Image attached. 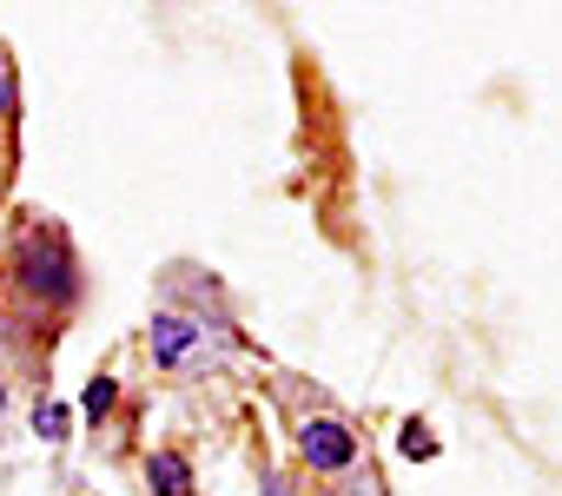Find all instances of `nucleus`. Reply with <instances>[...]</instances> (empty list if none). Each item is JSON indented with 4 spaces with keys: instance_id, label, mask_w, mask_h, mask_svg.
Masks as SVG:
<instances>
[{
    "instance_id": "nucleus-2",
    "label": "nucleus",
    "mask_w": 562,
    "mask_h": 496,
    "mask_svg": "<svg viewBox=\"0 0 562 496\" xmlns=\"http://www.w3.org/2000/svg\"><path fill=\"white\" fill-rule=\"evenodd\" d=\"M299 450H305L312 470H351V463H358V437H351V424H338V417H305V424H299Z\"/></svg>"
},
{
    "instance_id": "nucleus-1",
    "label": "nucleus",
    "mask_w": 562,
    "mask_h": 496,
    "mask_svg": "<svg viewBox=\"0 0 562 496\" xmlns=\"http://www.w3.org/2000/svg\"><path fill=\"white\" fill-rule=\"evenodd\" d=\"M21 279H27V292H54V298H74V259H67V238L54 232V225H41V232H27L21 238Z\"/></svg>"
},
{
    "instance_id": "nucleus-3",
    "label": "nucleus",
    "mask_w": 562,
    "mask_h": 496,
    "mask_svg": "<svg viewBox=\"0 0 562 496\" xmlns=\"http://www.w3.org/2000/svg\"><path fill=\"white\" fill-rule=\"evenodd\" d=\"M153 470H159V483H166V496H186V463H172V456H159Z\"/></svg>"
},
{
    "instance_id": "nucleus-4",
    "label": "nucleus",
    "mask_w": 562,
    "mask_h": 496,
    "mask_svg": "<svg viewBox=\"0 0 562 496\" xmlns=\"http://www.w3.org/2000/svg\"><path fill=\"white\" fill-rule=\"evenodd\" d=\"M87 410L100 417V410H113V377H93V391H87Z\"/></svg>"
}]
</instances>
